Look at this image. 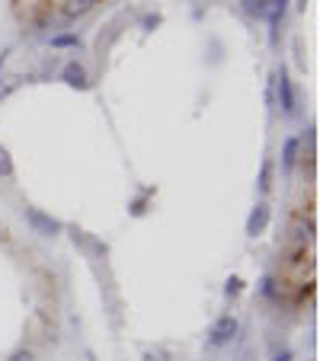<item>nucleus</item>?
Masks as SVG:
<instances>
[{
  "instance_id": "nucleus-17",
  "label": "nucleus",
  "mask_w": 320,
  "mask_h": 361,
  "mask_svg": "<svg viewBox=\"0 0 320 361\" xmlns=\"http://www.w3.org/2000/svg\"><path fill=\"white\" fill-rule=\"evenodd\" d=\"M275 361H291V352H289V348H282V352H275Z\"/></svg>"
},
{
  "instance_id": "nucleus-7",
  "label": "nucleus",
  "mask_w": 320,
  "mask_h": 361,
  "mask_svg": "<svg viewBox=\"0 0 320 361\" xmlns=\"http://www.w3.org/2000/svg\"><path fill=\"white\" fill-rule=\"evenodd\" d=\"M244 10L256 20H266L269 16V0H244Z\"/></svg>"
},
{
  "instance_id": "nucleus-14",
  "label": "nucleus",
  "mask_w": 320,
  "mask_h": 361,
  "mask_svg": "<svg viewBox=\"0 0 320 361\" xmlns=\"http://www.w3.org/2000/svg\"><path fill=\"white\" fill-rule=\"evenodd\" d=\"M7 361H36V358H32V352H26V348H20V352H13Z\"/></svg>"
},
{
  "instance_id": "nucleus-8",
  "label": "nucleus",
  "mask_w": 320,
  "mask_h": 361,
  "mask_svg": "<svg viewBox=\"0 0 320 361\" xmlns=\"http://www.w3.org/2000/svg\"><path fill=\"white\" fill-rule=\"evenodd\" d=\"M291 233H295V240H314V221H295L291 224Z\"/></svg>"
},
{
  "instance_id": "nucleus-11",
  "label": "nucleus",
  "mask_w": 320,
  "mask_h": 361,
  "mask_svg": "<svg viewBox=\"0 0 320 361\" xmlns=\"http://www.w3.org/2000/svg\"><path fill=\"white\" fill-rule=\"evenodd\" d=\"M0 176H3V179H10V176H13V160H10L7 147H0Z\"/></svg>"
},
{
  "instance_id": "nucleus-5",
  "label": "nucleus",
  "mask_w": 320,
  "mask_h": 361,
  "mask_svg": "<svg viewBox=\"0 0 320 361\" xmlns=\"http://www.w3.org/2000/svg\"><path fill=\"white\" fill-rule=\"evenodd\" d=\"M61 77H64V83H71V87H77V90H84L87 87V71H84V64H77V61L64 64Z\"/></svg>"
},
{
  "instance_id": "nucleus-13",
  "label": "nucleus",
  "mask_w": 320,
  "mask_h": 361,
  "mask_svg": "<svg viewBox=\"0 0 320 361\" xmlns=\"http://www.w3.org/2000/svg\"><path fill=\"white\" fill-rule=\"evenodd\" d=\"M145 358L147 361H170V352H167V348H147Z\"/></svg>"
},
{
  "instance_id": "nucleus-3",
  "label": "nucleus",
  "mask_w": 320,
  "mask_h": 361,
  "mask_svg": "<svg viewBox=\"0 0 320 361\" xmlns=\"http://www.w3.org/2000/svg\"><path fill=\"white\" fill-rule=\"evenodd\" d=\"M279 105H282L285 115H295L298 112V103H295V90H291V80L285 71H279Z\"/></svg>"
},
{
  "instance_id": "nucleus-16",
  "label": "nucleus",
  "mask_w": 320,
  "mask_h": 361,
  "mask_svg": "<svg viewBox=\"0 0 320 361\" xmlns=\"http://www.w3.org/2000/svg\"><path fill=\"white\" fill-rule=\"evenodd\" d=\"M237 291H240V279H231L228 281V294H237Z\"/></svg>"
},
{
  "instance_id": "nucleus-10",
  "label": "nucleus",
  "mask_w": 320,
  "mask_h": 361,
  "mask_svg": "<svg viewBox=\"0 0 320 361\" xmlns=\"http://www.w3.org/2000/svg\"><path fill=\"white\" fill-rule=\"evenodd\" d=\"M285 7H289V0H269V23L272 26H279V20H282V13H285Z\"/></svg>"
},
{
  "instance_id": "nucleus-12",
  "label": "nucleus",
  "mask_w": 320,
  "mask_h": 361,
  "mask_svg": "<svg viewBox=\"0 0 320 361\" xmlns=\"http://www.w3.org/2000/svg\"><path fill=\"white\" fill-rule=\"evenodd\" d=\"M272 166L269 163H263V173H259V192H269V186H272Z\"/></svg>"
},
{
  "instance_id": "nucleus-4",
  "label": "nucleus",
  "mask_w": 320,
  "mask_h": 361,
  "mask_svg": "<svg viewBox=\"0 0 320 361\" xmlns=\"http://www.w3.org/2000/svg\"><path fill=\"white\" fill-rule=\"evenodd\" d=\"M266 224H269V205L259 202L256 208L250 211V218H247V233H250V237H259V233L266 230Z\"/></svg>"
},
{
  "instance_id": "nucleus-1",
  "label": "nucleus",
  "mask_w": 320,
  "mask_h": 361,
  "mask_svg": "<svg viewBox=\"0 0 320 361\" xmlns=\"http://www.w3.org/2000/svg\"><path fill=\"white\" fill-rule=\"evenodd\" d=\"M234 336H237V320L231 314L221 316V320L212 326V346H228Z\"/></svg>"
},
{
  "instance_id": "nucleus-6",
  "label": "nucleus",
  "mask_w": 320,
  "mask_h": 361,
  "mask_svg": "<svg viewBox=\"0 0 320 361\" xmlns=\"http://www.w3.org/2000/svg\"><path fill=\"white\" fill-rule=\"evenodd\" d=\"M99 0H64V16H71V20H77V16L90 13L93 7H96Z\"/></svg>"
},
{
  "instance_id": "nucleus-15",
  "label": "nucleus",
  "mask_w": 320,
  "mask_h": 361,
  "mask_svg": "<svg viewBox=\"0 0 320 361\" xmlns=\"http://www.w3.org/2000/svg\"><path fill=\"white\" fill-rule=\"evenodd\" d=\"M54 45H80V38H74V36H61V38H54Z\"/></svg>"
},
{
  "instance_id": "nucleus-9",
  "label": "nucleus",
  "mask_w": 320,
  "mask_h": 361,
  "mask_svg": "<svg viewBox=\"0 0 320 361\" xmlns=\"http://www.w3.org/2000/svg\"><path fill=\"white\" fill-rule=\"evenodd\" d=\"M295 160H298V141L295 138H289V141H285V151H282V166L285 170H291Z\"/></svg>"
},
{
  "instance_id": "nucleus-2",
  "label": "nucleus",
  "mask_w": 320,
  "mask_h": 361,
  "mask_svg": "<svg viewBox=\"0 0 320 361\" xmlns=\"http://www.w3.org/2000/svg\"><path fill=\"white\" fill-rule=\"evenodd\" d=\"M26 221H29V224L36 227L38 233H45V237H52V233L61 230V224H58V221L48 218V214H42L38 208H26Z\"/></svg>"
}]
</instances>
